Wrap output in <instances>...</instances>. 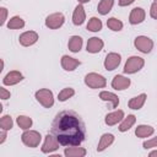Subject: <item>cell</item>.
<instances>
[{"instance_id": "obj_24", "label": "cell", "mask_w": 157, "mask_h": 157, "mask_svg": "<svg viewBox=\"0 0 157 157\" xmlns=\"http://www.w3.org/2000/svg\"><path fill=\"white\" fill-rule=\"evenodd\" d=\"M86 155V150L82 147H69L65 150V156L67 157H82Z\"/></svg>"}, {"instance_id": "obj_4", "label": "cell", "mask_w": 157, "mask_h": 157, "mask_svg": "<svg viewBox=\"0 0 157 157\" xmlns=\"http://www.w3.org/2000/svg\"><path fill=\"white\" fill-rule=\"evenodd\" d=\"M36 98L37 101L45 108H49L54 104V98H53V93L52 91H49L48 88H42L39 91L36 92Z\"/></svg>"}, {"instance_id": "obj_30", "label": "cell", "mask_w": 157, "mask_h": 157, "mask_svg": "<svg viewBox=\"0 0 157 157\" xmlns=\"http://www.w3.org/2000/svg\"><path fill=\"white\" fill-rule=\"evenodd\" d=\"M74 94H75L74 88H71V87H66V88H64V90L58 94V98H59V101L64 102V101L69 99L70 97H72Z\"/></svg>"}, {"instance_id": "obj_6", "label": "cell", "mask_w": 157, "mask_h": 157, "mask_svg": "<svg viewBox=\"0 0 157 157\" xmlns=\"http://www.w3.org/2000/svg\"><path fill=\"white\" fill-rule=\"evenodd\" d=\"M135 47L142 52V53H150L152 47H153V42L148 38V37H145V36H139L135 38Z\"/></svg>"}, {"instance_id": "obj_11", "label": "cell", "mask_w": 157, "mask_h": 157, "mask_svg": "<svg viewBox=\"0 0 157 157\" xmlns=\"http://www.w3.org/2000/svg\"><path fill=\"white\" fill-rule=\"evenodd\" d=\"M145 16H146V13H145L144 9H141V7H135V9H132L131 12H130L129 21H130L131 25H137V23H141V22L145 20Z\"/></svg>"}, {"instance_id": "obj_7", "label": "cell", "mask_w": 157, "mask_h": 157, "mask_svg": "<svg viewBox=\"0 0 157 157\" xmlns=\"http://www.w3.org/2000/svg\"><path fill=\"white\" fill-rule=\"evenodd\" d=\"M65 18H64V15L63 13H52L47 17L45 20V26L52 28V29H56L59 27L63 26Z\"/></svg>"}, {"instance_id": "obj_31", "label": "cell", "mask_w": 157, "mask_h": 157, "mask_svg": "<svg viewBox=\"0 0 157 157\" xmlns=\"http://www.w3.org/2000/svg\"><path fill=\"white\" fill-rule=\"evenodd\" d=\"M12 119H11V117L10 115H4L2 118H1V120H0V126H1V129L2 130H9V129H11L12 128Z\"/></svg>"}, {"instance_id": "obj_18", "label": "cell", "mask_w": 157, "mask_h": 157, "mask_svg": "<svg viewBox=\"0 0 157 157\" xmlns=\"http://www.w3.org/2000/svg\"><path fill=\"white\" fill-rule=\"evenodd\" d=\"M113 141H114V136L112 134H104V135H102V137H101V140L98 142L97 151L101 152V151L105 150L108 146H110L113 144Z\"/></svg>"}, {"instance_id": "obj_32", "label": "cell", "mask_w": 157, "mask_h": 157, "mask_svg": "<svg viewBox=\"0 0 157 157\" xmlns=\"http://www.w3.org/2000/svg\"><path fill=\"white\" fill-rule=\"evenodd\" d=\"M144 147L145 148H151V147H157V136L151 139V140H147L144 142Z\"/></svg>"}, {"instance_id": "obj_13", "label": "cell", "mask_w": 157, "mask_h": 157, "mask_svg": "<svg viewBox=\"0 0 157 157\" xmlns=\"http://www.w3.org/2000/svg\"><path fill=\"white\" fill-rule=\"evenodd\" d=\"M85 18H86L85 9H83V6L80 4V5H77V6L75 7V11H74V15H72V22H74V25L80 26V25L83 23Z\"/></svg>"}, {"instance_id": "obj_9", "label": "cell", "mask_w": 157, "mask_h": 157, "mask_svg": "<svg viewBox=\"0 0 157 157\" xmlns=\"http://www.w3.org/2000/svg\"><path fill=\"white\" fill-rule=\"evenodd\" d=\"M38 40V34L34 31H27L20 36V43L25 47H29Z\"/></svg>"}, {"instance_id": "obj_19", "label": "cell", "mask_w": 157, "mask_h": 157, "mask_svg": "<svg viewBox=\"0 0 157 157\" xmlns=\"http://www.w3.org/2000/svg\"><path fill=\"white\" fill-rule=\"evenodd\" d=\"M145 101H146V94L141 93V94H139V96H136V97H134V98H131L129 101V108H131V109H140L144 105Z\"/></svg>"}, {"instance_id": "obj_10", "label": "cell", "mask_w": 157, "mask_h": 157, "mask_svg": "<svg viewBox=\"0 0 157 157\" xmlns=\"http://www.w3.org/2000/svg\"><path fill=\"white\" fill-rule=\"evenodd\" d=\"M119 64H120V55L117 53H109L104 60V67L109 71L118 67Z\"/></svg>"}, {"instance_id": "obj_28", "label": "cell", "mask_w": 157, "mask_h": 157, "mask_svg": "<svg viewBox=\"0 0 157 157\" xmlns=\"http://www.w3.org/2000/svg\"><path fill=\"white\" fill-rule=\"evenodd\" d=\"M17 124H18V126L21 129L27 130V129H29L32 126V119L28 118V117H25V115H20L17 118Z\"/></svg>"}, {"instance_id": "obj_29", "label": "cell", "mask_w": 157, "mask_h": 157, "mask_svg": "<svg viewBox=\"0 0 157 157\" xmlns=\"http://www.w3.org/2000/svg\"><path fill=\"white\" fill-rule=\"evenodd\" d=\"M107 26H108L112 31H120V29L123 28V22H121L120 20H117V18L112 17V18H109V20L107 21Z\"/></svg>"}, {"instance_id": "obj_22", "label": "cell", "mask_w": 157, "mask_h": 157, "mask_svg": "<svg viewBox=\"0 0 157 157\" xmlns=\"http://www.w3.org/2000/svg\"><path fill=\"white\" fill-rule=\"evenodd\" d=\"M137 137H147L153 134V128L150 125H139L135 130Z\"/></svg>"}, {"instance_id": "obj_20", "label": "cell", "mask_w": 157, "mask_h": 157, "mask_svg": "<svg viewBox=\"0 0 157 157\" xmlns=\"http://www.w3.org/2000/svg\"><path fill=\"white\" fill-rule=\"evenodd\" d=\"M99 98L103 101H110L112 102V108H117L119 104V98L118 96H115L112 92H107V91H102L99 93Z\"/></svg>"}, {"instance_id": "obj_39", "label": "cell", "mask_w": 157, "mask_h": 157, "mask_svg": "<svg viewBox=\"0 0 157 157\" xmlns=\"http://www.w3.org/2000/svg\"><path fill=\"white\" fill-rule=\"evenodd\" d=\"M156 1H157V0H156Z\"/></svg>"}, {"instance_id": "obj_16", "label": "cell", "mask_w": 157, "mask_h": 157, "mask_svg": "<svg viewBox=\"0 0 157 157\" xmlns=\"http://www.w3.org/2000/svg\"><path fill=\"white\" fill-rule=\"evenodd\" d=\"M78 65H80V61L76 60V59H74V58H71V56L64 55L63 59H61V66H63L65 70H67V71L75 70Z\"/></svg>"}, {"instance_id": "obj_12", "label": "cell", "mask_w": 157, "mask_h": 157, "mask_svg": "<svg viewBox=\"0 0 157 157\" xmlns=\"http://www.w3.org/2000/svg\"><path fill=\"white\" fill-rule=\"evenodd\" d=\"M130 86V80L128 77H124L121 75H117L114 76L113 81H112V87L118 90V91H121V90H125Z\"/></svg>"}, {"instance_id": "obj_14", "label": "cell", "mask_w": 157, "mask_h": 157, "mask_svg": "<svg viewBox=\"0 0 157 157\" xmlns=\"http://www.w3.org/2000/svg\"><path fill=\"white\" fill-rule=\"evenodd\" d=\"M103 48V40L97 37H92L87 42V52L90 53H98Z\"/></svg>"}, {"instance_id": "obj_17", "label": "cell", "mask_w": 157, "mask_h": 157, "mask_svg": "<svg viewBox=\"0 0 157 157\" xmlns=\"http://www.w3.org/2000/svg\"><path fill=\"white\" fill-rule=\"evenodd\" d=\"M123 117H124V112L123 110L112 112L105 117V124L107 125H115L118 121H120L123 119Z\"/></svg>"}, {"instance_id": "obj_23", "label": "cell", "mask_w": 157, "mask_h": 157, "mask_svg": "<svg viewBox=\"0 0 157 157\" xmlns=\"http://www.w3.org/2000/svg\"><path fill=\"white\" fill-rule=\"evenodd\" d=\"M113 4H114V0H101V2L98 4V12L101 15H107L112 7H113Z\"/></svg>"}, {"instance_id": "obj_5", "label": "cell", "mask_w": 157, "mask_h": 157, "mask_svg": "<svg viewBox=\"0 0 157 157\" xmlns=\"http://www.w3.org/2000/svg\"><path fill=\"white\" fill-rule=\"evenodd\" d=\"M144 64H145V61H144L142 58H140V56H131V58L128 59V61L125 64V67H124V71L126 74H135V72H137L139 70L142 69Z\"/></svg>"}, {"instance_id": "obj_26", "label": "cell", "mask_w": 157, "mask_h": 157, "mask_svg": "<svg viewBox=\"0 0 157 157\" xmlns=\"http://www.w3.org/2000/svg\"><path fill=\"white\" fill-rule=\"evenodd\" d=\"M23 26H25V21L18 16L12 17L7 23V27L11 29H18V28H22Z\"/></svg>"}, {"instance_id": "obj_37", "label": "cell", "mask_w": 157, "mask_h": 157, "mask_svg": "<svg viewBox=\"0 0 157 157\" xmlns=\"http://www.w3.org/2000/svg\"><path fill=\"white\" fill-rule=\"evenodd\" d=\"M150 156H157V151H153V152H151V153H150Z\"/></svg>"}, {"instance_id": "obj_15", "label": "cell", "mask_w": 157, "mask_h": 157, "mask_svg": "<svg viewBox=\"0 0 157 157\" xmlns=\"http://www.w3.org/2000/svg\"><path fill=\"white\" fill-rule=\"evenodd\" d=\"M22 78H23L22 74H21L20 71L13 70V71H10V72L4 77V83H5V85H9V86L16 85V83H18L20 81H22Z\"/></svg>"}, {"instance_id": "obj_21", "label": "cell", "mask_w": 157, "mask_h": 157, "mask_svg": "<svg viewBox=\"0 0 157 157\" xmlns=\"http://www.w3.org/2000/svg\"><path fill=\"white\" fill-rule=\"evenodd\" d=\"M67 47H69V49H70L71 52L77 53V52L81 49V47H82V38L78 37V36H72V37L70 38L69 43H67Z\"/></svg>"}, {"instance_id": "obj_25", "label": "cell", "mask_w": 157, "mask_h": 157, "mask_svg": "<svg viewBox=\"0 0 157 157\" xmlns=\"http://www.w3.org/2000/svg\"><path fill=\"white\" fill-rule=\"evenodd\" d=\"M87 29L92 32H98L102 29V21L97 17H92L87 23Z\"/></svg>"}, {"instance_id": "obj_33", "label": "cell", "mask_w": 157, "mask_h": 157, "mask_svg": "<svg viewBox=\"0 0 157 157\" xmlns=\"http://www.w3.org/2000/svg\"><path fill=\"white\" fill-rule=\"evenodd\" d=\"M150 15H151V17H152V18H156V20H157V1H156V2H153V4L151 5Z\"/></svg>"}, {"instance_id": "obj_8", "label": "cell", "mask_w": 157, "mask_h": 157, "mask_svg": "<svg viewBox=\"0 0 157 157\" xmlns=\"http://www.w3.org/2000/svg\"><path fill=\"white\" fill-rule=\"evenodd\" d=\"M58 147H59V141H58L56 136L47 135L45 136V141H44L43 147H42V151L44 153H50V152L58 150Z\"/></svg>"}, {"instance_id": "obj_38", "label": "cell", "mask_w": 157, "mask_h": 157, "mask_svg": "<svg viewBox=\"0 0 157 157\" xmlns=\"http://www.w3.org/2000/svg\"><path fill=\"white\" fill-rule=\"evenodd\" d=\"M78 1H80V2H82V4H83V2H88V1H90V0H78Z\"/></svg>"}, {"instance_id": "obj_34", "label": "cell", "mask_w": 157, "mask_h": 157, "mask_svg": "<svg viewBox=\"0 0 157 157\" xmlns=\"http://www.w3.org/2000/svg\"><path fill=\"white\" fill-rule=\"evenodd\" d=\"M0 94H1V99H7V98H10V92L6 90V88H4V87H1L0 88Z\"/></svg>"}, {"instance_id": "obj_27", "label": "cell", "mask_w": 157, "mask_h": 157, "mask_svg": "<svg viewBox=\"0 0 157 157\" xmlns=\"http://www.w3.org/2000/svg\"><path fill=\"white\" fill-rule=\"evenodd\" d=\"M135 124V117L134 115H128L124 120H123V123L120 124V126H119V130L120 131H126V130H129L132 125Z\"/></svg>"}, {"instance_id": "obj_2", "label": "cell", "mask_w": 157, "mask_h": 157, "mask_svg": "<svg viewBox=\"0 0 157 157\" xmlns=\"http://www.w3.org/2000/svg\"><path fill=\"white\" fill-rule=\"evenodd\" d=\"M85 83L91 88H102L107 85L105 78L102 75H98L96 72L87 74L85 77Z\"/></svg>"}, {"instance_id": "obj_35", "label": "cell", "mask_w": 157, "mask_h": 157, "mask_svg": "<svg viewBox=\"0 0 157 157\" xmlns=\"http://www.w3.org/2000/svg\"><path fill=\"white\" fill-rule=\"evenodd\" d=\"M135 0H119V5L120 6H128L130 4H132Z\"/></svg>"}, {"instance_id": "obj_1", "label": "cell", "mask_w": 157, "mask_h": 157, "mask_svg": "<svg viewBox=\"0 0 157 157\" xmlns=\"http://www.w3.org/2000/svg\"><path fill=\"white\" fill-rule=\"evenodd\" d=\"M53 132L60 145L78 146L85 139V130L78 117L72 112L60 113L53 123Z\"/></svg>"}, {"instance_id": "obj_36", "label": "cell", "mask_w": 157, "mask_h": 157, "mask_svg": "<svg viewBox=\"0 0 157 157\" xmlns=\"http://www.w3.org/2000/svg\"><path fill=\"white\" fill-rule=\"evenodd\" d=\"M1 12H2V17H1V25H4V23H5V21H6V13H7V11H6V9H5V7H1Z\"/></svg>"}, {"instance_id": "obj_3", "label": "cell", "mask_w": 157, "mask_h": 157, "mask_svg": "<svg viewBox=\"0 0 157 157\" xmlns=\"http://www.w3.org/2000/svg\"><path fill=\"white\" fill-rule=\"evenodd\" d=\"M40 140H42V136L38 131L29 130V131H25L22 134V142L28 147H37L39 145Z\"/></svg>"}]
</instances>
